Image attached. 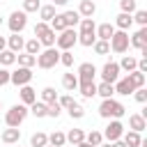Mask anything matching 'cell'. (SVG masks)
<instances>
[{
  "mask_svg": "<svg viewBox=\"0 0 147 147\" xmlns=\"http://www.w3.org/2000/svg\"><path fill=\"white\" fill-rule=\"evenodd\" d=\"M124 113H126V108L117 99H101V103H99V115L103 119H119V117H124Z\"/></svg>",
  "mask_w": 147,
  "mask_h": 147,
  "instance_id": "obj_1",
  "label": "cell"
},
{
  "mask_svg": "<svg viewBox=\"0 0 147 147\" xmlns=\"http://www.w3.org/2000/svg\"><path fill=\"white\" fill-rule=\"evenodd\" d=\"M28 106H23V103H14L7 113H5V124L7 126H11V129H18L23 122H25V117H28Z\"/></svg>",
  "mask_w": 147,
  "mask_h": 147,
  "instance_id": "obj_2",
  "label": "cell"
},
{
  "mask_svg": "<svg viewBox=\"0 0 147 147\" xmlns=\"http://www.w3.org/2000/svg\"><path fill=\"white\" fill-rule=\"evenodd\" d=\"M76 44H78V32H76V28L62 30V32L57 34V39H55V48H57V51H71Z\"/></svg>",
  "mask_w": 147,
  "mask_h": 147,
  "instance_id": "obj_3",
  "label": "cell"
},
{
  "mask_svg": "<svg viewBox=\"0 0 147 147\" xmlns=\"http://www.w3.org/2000/svg\"><path fill=\"white\" fill-rule=\"evenodd\" d=\"M55 64H60V51L53 48H41V53L37 55V67L39 69H53Z\"/></svg>",
  "mask_w": 147,
  "mask_h": 147,
  "instance_id": "obj_4",
  "label": "cell"
},
{
  "mask_svg": "<svg viewBox=\"0 0 147 147\" xmlns=\"http://www.w3.org/2000/svg\"><path fill=\"white\" fill-rule=\"evenodd\" d=\"M108 44H110V51H113V53L124 55V53L131 48V46H129V32H124V30H115Z\"/></svg>",
  "mask_w": 147,
  "mask_h": 147,
  "instance_id": "obj_5",
  "label": "cell"
},
{
  "mask_svg": "<svg viewBox=\"0 0 147 147\" xmlns=\"http://www.w3.org/2000/svg\"><path fill=\"white\" fill-rule=\"evenodd\" d=\"M7 25H9L11 34H21V32L25 30V25H28V14H25L23 9L11 11V14H9V18H7Z\"/></svg>",
  "mask_w": 147,
  "mask_h": 147,
  "instance_id": "obj_6",
  "label": "cell"
},
{
  "mask_svg": "<svg viewBox=\"0 0 147 147\" xmlns=\"http://www.w3.org/2000/svg\"><path fill=\"white\" fill-rule=\"evenodd\" d=\"M99 69L92 64V62H80L78 69H76V76H78V83H94Z\"/></svg>",
  "mask_w": 147,
  "mask_h": 147,
  "instance_id": "obj_7",
  "label": "cell"
},
{
  "mask_svg": "<svg viewBox=\"0 0 147 147\" xmlns=\"http://www.w3.org/2000/svg\"><path fill=\"white\" fill-rule=\"evenodd\" d=\"M32 69H25V67H18V69H14L11 74H9V83L11 85H16V87H23V85H30V80H32Z\"/></svg>",
  "mask_w": 147,
  "mask_h": 147,
  "instance_id": "obj_8",
  "label": "cell"
},
{
  "mask_svg": "<svg viewBox=\"0 0 147 147\" xmlns=\"http://www.w3.org/2000/svg\"><path fill=\"white\" fill-rule=\"evenodd\" d=\"M99 74H101V80H103V83H113V85H115V83L119 80V74H122V71H119V64L110 60V62H106V64L101 67Z\"/></svg>",
  "mask_w": 147,
  "mask_h": 147,
  "instance_id": "obj_9",
  "label": "cell"
},
{
  "mask_svg": "<svg viewBox=\"0 0 147 147\" xmlns=\"http://www.w3.org/2000/svg\"><path fill=\"white\" fill-rule=\"evenodd\" d=\"M122 136H124V124H122L119 119H110V122H108V126L103 129V140L115 142V140H119Z\"/></svg>",
  "mask_w": 147,
  "mask_h": 147,
  "instance_id": "obj_10",
  "label": "cell"
},
{
  "mask_svg": "<svg viewBox=\"0 0 147 147\" xmlns=\"http://www.w3.org/2000/svg\"><path fill=\"white\" fill-rule=\"evenodd\" d=\"M129 46L131 48H145L147 46V28H140V30H136L133 34H129Z\"/></svg>",
  "mask_w": 147,
  "mask_h": 147,
  "instance_id": "obj_11",
  "label": "cell"
},
{
  "mask_svg": "<svg viewBox=\"0 0 147 147\" xmlns=\"http://www.w3.org/2000/svg\"><path fill=\"white\" fill-rule=\"evenodd\" d=\"M78 16L80 18H92L94 14H96V2H92V0H80V5H78Z\"/></svg>",
  "mask_w": 147,
  "mask_h": 147,
  "instance_id": "obj_12",
  "label": "cell"
},
{
  "mask_svg": "<svg viewBox=\"0 0 147 147\" xmlns=\"http://www.w3.org/2000/svg\"><path fill=\"white\" fill-rule=\"evenodd\" d=\"M115 30H124V32H129L131 30V25H133V16L131 14H124V11H119L117 16H115Z\"/></svg>",
  "mask_w": 147,
  "mask_h": 147,
  "instance_id": "obj_13",
  "label": "cell"
},
{
  "mask_svg": "<svg viewBox=\"0 0 147 147\" xmlns=\"http://www.w3.org/2000/svg\"><path fill=\"white\" fill-rule=\"evenodd\" d=\"M129 129L136 131V133H142V131L147 129V119H145L140 113H133V115H129Z\"/></svg>",
  "mask_w": 147,
  "mask_h": 147,
  "instance_id": "obj_14",
  "label": "cell"
},
{
  "mask_svg": "<svg viewBox=\"0 0 147 147\" xmlns=\"http://www.w3.org/2000/svg\"><path fill=\"white\" fill-rule=\"evenodd\" d=\"M113 32H115V25H113V23H101V25H96V30H94L96 39H101V41H110Z\"/></svg>",
  "mask_w": 147,
  "mask_h": 147,
  "instance_id": "obj_15",
  "label": "cell"
},
{
  "mask_svg": "<svg viewBox=\"0 0 147 147\" xmlns=\"http://www.w3.org/2000/svg\"><path fill=\"white\" fill-rule=\"evenodd\" d=\"M23 46H25V39L21 37V34H9L7 37V48L11 51V53H23Z\"/></svg>",
  "mask_w": 147,
  "mask_h": 147,
  "instance_id": "obj_16",
  "label": "cell"
},
{
  "mask_svg": "<svg viewBox=\"0 0 147 147\" xmlns=\"http://www.w3.org/2000/svg\"><path fill=\"white\" fill-rule=\"evenodd\" d=\"M18 96H21V103H23V106H30V103H34V101H37V92H34L30 85L18 87Z\"/></svg>",
  "mask_w": 147,
  "mask_h": 147,
  "instance_id": "obj_17",
  "label": "cell"
},
{
  "mask_svg": "<svg viewBox=\"0 0 147 147\" xmlns=\"http://www.w3.org/2000/svg\"><path fill=\"white\" fill-rule=\"evenodd\" d=\"M2 142L5 145H18V140H21V129H11V126H7L5 131H2Z\"/></svg>",
  "mask_w": 147,
  "mask_h": 147,
  "instance_id": "obj_18",
  "label": "cell"
},
{
  "mask_svg": "<svg viewBox=\"0 0 147 147\" xmlns=\"http://www.w3.org/2000/svg\"><path fill=\"white\" fill-rule=\"evenodd\" d=\"M62 87H64L67 92H76V90H78V76L71 74V71L62 74Z\"/></svg>",
  "mask_w": 147,
  "mask_h": 147,
  "instance_id": "obj_19",
  "label": "cell"
},
{
  "mask_svg": "<svg viewBox=\"0 0 147 147\" xmlns=\"http://www.w3.org/2000/svg\"><path fill=\"white\" fill-rule=\"evenodd\" d=\"M136 90H133V85L129 83V78L124 76V78H119L117 83H115V94H122V96H129V94H133Z\"/></svg>",
  "mask_w": 147,
  "mask_h": 147,
  "instance_id": "obj_20",
  "label": "cell"
},
{
  "mask_svg": "<svg viewBox=\"0 0 147 147\" xmlns=\"http://www.w3.org/2000/svg\"><path fill=\"white\" fill-rule=\"evenodd\" d=\"M117 64H119V71L131 74V71H136V67H138V57H133V55H124Z\"/></svg>",
  "mask_w": 147,
  "mask_h": 147,
  "instance_id": "obj_21",
  "label": "cell"
},
{
  "mask_svg": "<svg viewBox=\"0 0 147 147\" xmlns=\"http://www.w3.org/2000/svg\"><path fill=\"white\" fill-rule=\"evenodd\" d=\"M122 140H124V145H126V147H140V145H142V136H140V133H136V131H124Z\"/></svg>",
  "mask_w": 147,
  "mask_h": 147,
  "instance_id": "obj_22",
  "label": "cell"
},
{
  "mask_svg": "<svg viewBox=\"0 0 147 147\" xmlns=\"http://www.w3.org/2000/svg\"><path fill=\"white\" fill-rule=\"evenodd\" d=\"M94 30H96V23H94V18H80V23H78V34H94Z\"/></svg>",
  "mask_w": 147,
  "mask_h": 147,
  "instance_id": "obj_23",
  "label": "cell"
},
{
  "mask_svg": "<svg viewBox=\"0 0 147 147\" xmlns=\"http://www.w3.org/2000/svg\"><path fill=\"white\" fill-rule=\"evenodd\" d=\"M126 78H129V83L133 85V90H140V87H145V83H147V76L140 74V71H131V74H126Z\"/></svg>",
  "mask_w": 147,
  "mask_h": 147,
  "instance_id": "obj_24",
  "label": "cell"
},
{
  "mask_svg": "<svg viewBox=\"0 0 147 147\" xmlns=\"http://www.w3.org/2000/svg\"><path fill=\"white\" fill-rule=\"evenodd\" d=\"M96 94H99L101 99H113V96H115V85H113V83H103V80H101V83L96 85Z\"/></svg>",
  "mask_w": 147,
  "mask_h": 147,
  "instance_id": "obj_25",
  "label": "cell"
},
{
  "mask_svg": "<svg viewBox=\"0 0 147 147\" xmlns=\"http://www.w3.org/2000/svg\"><path fill=\"white\" fill-rule=\"evenodd\" d=\"M67 136V142L71 145V147H76V145H80L83 140H85V131L83 129H71L69 133H64Z\"/></svg>",
  "mask_w": 147,
  "mask_h": 147,
  "instance_id": "obj_26",
  "label": "cell"
},
{
  "mask_svg": "<svg viewBox=\"0 0 147 147\" xmlns=\"http://www.w3.org/2000/svg\"><path fill=\"white\" fill-rule=\"evenodd\" d=\"M55 7L53 5H41L39 7V21H44V23H51L53 18H55Z\"/></svg>",
  "mask_w": 147,
  "mask_h": 147,
  "instance_id": "obj_27",
  "label": "cell"
},
{
  "mask_svg": "<svg viewBox=\"0 0 147 147\" xmlns=\"http://www.w3.org/2000/svg\"><path fill=\"white\" fill-rule=\"evenodd\" d=\"M55 39H57V34H55V32L48 28V30H46V32H44V34H41L37 41L41 44V48H53V46H55Z\"/></svg>",
  "mask_w": 147,
  "mask_h": 147,
  "instance_id": "obj_28",
  "label": "cell"
},
{
  "mask_svg": "<svg viewBox=\"0 0 147 147\" xmlns=\"http://www.w3.org/2000/svg\"><path fill=\"white\" fill-rule=\"evenodd\" d=\"M78 92L83 99H92L96 96V83H78Z\"/></svg>",
  "mask_w": 147,
  "mask_h": 147,
  "instance_id": "obj_29",
  "label": "cell"
},
{
  "mask_svg": "<svg viewBox=\"0 0 147 147\" xmlns=\"http://www.w3.org/2000/svg\"><path fill=\"white\" fill-rule=\"evenodd\" d=\"M62 18H64V25H67V28H76V25L80 23V16H78V11H74V9H67V11H62Z\"/></svg>",
  "mask_w": 147,
  "mask_h": 147,
  "instance_id": "obj_30",
  "label": "cell"
},
{
  "mask_svg": "<svg viewBox=\"0 0 147 147\" xmlns=\"http://www.w3.org/2000/svg\"><path fill=\"white\" fill-rule=\"evenodd\" d=\"M16 62H18V67L32 69V67L37 64V57H34V55H30V53H18V55H16Z\"/></svg>",
  "mask_w": 147,
  "mask_h": 147,
  "instance_id": "obj_31",
  "label": "cell"
},
{
  "mask_svg": "<svg viewBox=\"0 0 147 147\" xmlns=\"http://www.w3.org/2000/svg\"><path fill=\"white\" fill-rule=\"evenodd\" d=\"M23 53H30V55H34V57H37V55L41 53V44H39V41L34 39V37H32V39H25V46H23Z\"/></svg>",
  "mask_w": 147,
  "mask_h": 147,
  "instance_id": "obj_32",
  "label": "cell"
},
{
  "mask_svg": "<svg viewBox=\"0 0 147 147\" xmlns=\"http://www.w3.org/2000/svg\"><path fill=\"white\" fill-rule=\"evenodd\" d=\"M85 142H87V145H92V147H99V145L103 142V133H101V131H96V129H92L90 133H85Z\"/></svg>",
  "mask_w": 147,
  "mask_h": 147,
  "instance_id": "obj_33",
  "label": "cell"
},
{
  "mask_svg": "<svg viewBox=\"0 0 147 147\" xmlns=\"http://www.w3.org/2000/svg\"><path fill=\"white\" fill-rule=\"evenodd\" d=\"M67 113H69V117H71V119H83V117H85V108H83L78 101H74V103L67 108Z\"/></svg>",
  "mask_w": 147,
  "mask_h": 147,
  "instance_id": "obj_34",
  "label": "cell"
},
{
  "mask_svg": "<svg viewBox=\"0 0 147 147\" xmlns=\"http://www.w3.org/2000/svg\"><path fill=\"white\" fill-rule=\"evenodd\" d=\"M48 145H53V147H64V145H67V136H64L62 131H53V133L48 136Z\"/></svg>",
  "mask_w": 147,
  "mask_h": 147,
  "instance_id": "obj_35",
  "label": "cell"
},
{
  "mask_svg": "<svg viewBox=\"0 0 147 147\" xmlns=\"http://www.w3.org/2000/svg\"><path fill=\"white\" fill-rule=\"evenodd\" d=\"M39 101H44L46 106H48V103H53V101H57V92H55V87H51V85H48V87H44V90H41V99H39Z\"/></svg>",
  "mask_w": 147,
  "mask_h": 147,
  "instance_id": "obj_36",
  "label": "cell"
},
{
  "mask_svg": "<svg viewBox=\"0 0 147 147\" xmlns=\"http://www.w3.org/2000/svg\"><path fill=\"white\" fill-rule=\"evenodd\" d=\"M28 110H30L34 117H39V119H41V117H46V103H44V101H34V103H30V106H28Z\"/></svg>",
  "mask_w": 147,
  "mask_h": 147,
  "instance_id": "obj_37",
  "label": "cell"
},
{
  "mask_svg": "<svg viewBox=\"0 0 147 147\" xmlns=\"http://www.w3.org/2000/svg\"><path fill=\"white\" fill-rule=\"evenodd\" d=\"M46 145H48V136H46V133H41V131L32 133V138H30V147H46Z\"/></svg>",
  "mask_w": 147,
  "mask_h": 147,
  "instance_id": "obj_38",
  "label": "cell"
},
{
  "mask_svg": "<svg viewBox=\"0 0 147 147\" xmlns=\"http://www.w3.org/2000/svg\"><path fill=\"white\" fill-rule=\"evenodd\" d=\"M11 64H16V53H11L9 48H5L0 53V67H11Z\"/></svg>",
  "mask_w": 147,
  "mask_h": 147,
  "instance_id": "obj_39",
  "label": "cell"
},
{
  "mask_svg": "<svg viewBox=\"0 0 147 147\" xmlns=\"http://www.w3.org/2000/svg\"><path fill=\"white\" fill-rule=\"evenodd\" d=\"M48 25H51V30H53L55 34H60L62 30H67V25H64V18H62V14H55V18H53V21H51Z\"/></svg>",
  "mask_w": 147,
  "mask_h": 147,
  "instance_id": "obj_40",
  "label": "cell"
},
{
  "mask_svg": "<svg viewBox=\"0 0 147 147\" xmlns=\"http://www.w3.org/2000/svg\"><path fill=\"white\" fill-rule=\"evenodd\" d=\"M131 16H133V23H138L140 28H147V11L145 9H136Z\"/></svg>",
  "mask_w": 147,
  "mask_h": 147,
  "instance_id": "obj_41",
  "label": "cell"
},
{
  "mask_svg": "<svg viewBox=\"0 0 147 147\" xmlns=\"http://www.w3.org/2000/svg\"><path fill=\"white\" fill-rule=\"evenodd\" d=\"M92 48H94L96 55H108V53H110V44H108V41H101V39H96Z\"/></svg>",
  "mask_w": 147,
  "mask_h": 147,
  "instance_id": "obj_42",
  "label": "cell"
},
{
  "mask_svg": "<svg viewBox=\"0 0 147 147\" xmlns=\"http://www.w3.org/2000/svg\"><path fill=\"white\" fill-rule=\"evenodd\" d=\"M39 7H41V0H23V11H25V14L39 11Z\"/></svg>",
  "mask_w": 147,
  "mask_h": 147,
  "instance_id": "obj_43",
  "label": "cell"
},
{
  "mask_svg": "<svg viewBox=\"0 0 147 147\" xmlns=\"http://www.w3.org/2000/svg\"><path fill=\"white\" fill-rule=\"evenodd\" d=\"M138 9V2L136 0H119V11H124V14H133Z\"/></svg>",
  "mask_w": 147,
  "mask_h": 147,
  "instance_id": "obj_44",
  "label": "cell"
},
{
  "mask_svg": "<svg viewBox=\"0 0 147 147\" xmlns=\"http://www.w3.org/2000/svg\"><path fill=\"white\" fill-rule=\"evenodd\" d=\"M60 64H64L67 69L74 67V53L71 51H60Z\"/></svg>",
  "mask_w": 147,
  "mask_h": 147,
  "instance_id": "obj_45",
  "label": "cell"
},
{
  "mask_svg": "<svg viewBox=\"0 0 147 147\" xmlns=\"http://www.w3.org/2000/svg\"><path fill=\"white\" fill-rule=\"evenodd\" d=\"M94 41H96V34H78V44L85 46V48L94 46Z\"/></svg>",
  "mask_w": 147,
  "mask_h": 147,
  "instance_id": "obj_46",
  "label": "cell"
},
{
  "mask_svg": "<svg viewBox=\"0 0 147 147\" xmlns=\"http://www.w3.org/2000/svg\"><path fill=\"white\" fill-rule=\"evenodd\" d=\"M60 113H62V108H60L57 101H53V103L46 106V117H60Z\"/></svg>",
  "mask_w": 147,
  "mask_h": 147,
  "instance_id": "obj_47",
  "label": "cell"
},
{
  "mask_svg": "<svg viewBox=\"0 0 147 147\" xmlns=\"http://www.w3.org/2000/svg\"><path fill=\"white\" fill-rule=\"evenodd\" d=\"M74 101H76V99H74L71 94H62V96H57V103H60V108H62V110H67Z\"/></svg>",
  "mask_w": 147,
  "mask_h": 147,
  "instance_id": "obj_48",
  "label": "cell"
},
{
  "mask_svg": "<svg viewBox=\"0 0 147 147\" xmlns=\"http://www.w3.org/2000/svg\"><path fill=\"white\" fill-rule=\"evenodd\" d=\"M48 28H51L48 23H44V21H37V25H34V39H39V37H41V34H44Z\"/></svg>",
  "mask_w": 147,
  "mask_h": 147,
  "instance_id": "obj_49",
  "label": "cell"
},
{
  "mask_svg": "<svg viewBox=\"0 0 147 147\" xmlns=\"http://www.w3.org/2000/svg\"><path fill=\"white\" fill-rule=\"evenodd\" d=\"M133 96H136V101H138V103H147V90H145V87L136 90V92H133Z\"/></svg>",
  "mask_w": 147,
  "mask_h": 147,
  "instance_id": "obj_50",
  "label": "cell"
},
{
  "mask_svg": "<svg viewBox=\"0 0 147 147\" xmlns=\"http://www.w3.org/2000/svg\"><path fill=\"white\" fill-rule=\"evenodd\" d=\"M9 74H11V71H9L7 67H0V87H5V85L9 83Z\"/></svg>",
  "mask_w": 147,
  "mask_h": 147,
  "instance_id": "obj_51",
  "label": "cell"
},
{
  "mask_svg": "<svg viewBox=\"0 0 147 147\" xmlns=\"http://www.w3.org/2000/svg\"><path fill=\"white\" fill-rule=\"evenodd\" d=\"M5 48H7V37H2V34H0V53H2Z\"/></svg>",
  "mask_w": 147,
  "mask_h": 147,
  "instance_id": "obj_52",
  "label": "cell"
},
{
  "mask_svg": "<svg viewBox=\"0 0 147 147\" xmlns=\"http://www.w3.org/2000/svg\"><path fill=\"white\" fill-rule=\"evenodd\" d=\"M67 2H69V0H53V2H51V5H53V7H64V5H67Z\"/></svg>",
  "mask_w": 147,
  "mask_h": 147,
  "instance_id": "obj_53",
  "label": "cell"
},
{
  "mask_svg": "<svg viewBox=\"0 0 147 147\" xmlns=\"http://www.w3.org/2000/svg\"><path fill=\"white\" fill-rule=\"evenodd\" d=\"M110 147H126V145H124V140L119 138V140H115V142H110Z\"/></svg>",
  "mask_w": 147,
  "mask_h": 147,
  "instance_id": "obj_54",
  "label": "cell"
},
{
  "mask_svg": "<svg viewBox=\"0 0 147 147\" xmlns=\"http://www.w3.org/2000/svg\"><path fill=\"white\" fill-rule=\"evenodd\" d=\"M76 147H92V145H87V142L83 140V142H80V145H76Z\"/></svg>",
  "mask_w": 147,
  "mask_h": 147,
  "instance_id": "obj_55",
  "label": "cell"
},
{
  "mask_svg": "<svg viewBox=\"0 0 147 147\" xmlns=\"http://www.w3.org/2000/svg\"><path fill=\"white\" fill-rule=\"evenodd\" d=\"M99 147H110V142H101V145H99Z\"/></svg>",
  "mask_w": 147,
  "mask_h": 147,
  "instance_id": "obj_56",
  "label": "cell"
},
{
  "mask_svg": "<svg viewBox=\"0 0 147 147\" xmlns=\"http://www.w3.org/2000/svg\"><path fill=\"white\" fill-rule=\"evenodd\" d=\"M0 28H2V16H0Z\"/></svg>",
  "mask_w": 147,
  "mask_h": 147,
  "instance_id": "obj_57",
  "label": "cell"
},
{
  "mask_svg": "<svg viewBox=\"0 0 147 147\" xmlns=\"http://www.w3.org/2000/svg\"><path fill=\"white\" fill-rule=\"evenodd\" d=\"M0 110H2V101H0Z\"/></svg>",
  "mask_w": 147,
  "mask_h": 147,
  "instance_id": "obj_58",
  "label": "cell"
},
{
  "mask_svg": "<svg viewBox=\"0 0 147 147\" xmlns=\"http://www.w3.org/2000/svg\"><path fill=\"white\" fill-rule=\"evenodd\" d=\"M46 147H53V145H46Z\"/></svg>",
  "mask_w": 147,
  "mask_h": 147,
  "instance_id": "obj_59",
  "label": "cell"
},
{
  "mask_svg": "<svg viewBox=\"0 0 147 147\" xmlns=\"http://www.w3.org/2000/svg\"><path fill=\"white\" fill-rule=\"evenodd\" d=\"M92 2H96V0H92Z\"/></svg>",
  "mask_w": 147,
  "mask_h": 147,
  "instance_id": "obj_60",
  "label": "cell"
},
{
  "mask_svg": "<svg viewBox=\"0 0 147 147\" xmlns=\"http://www.w3.org/2000/svg\"><path fill=\"white\" fill-rule=\"evenodd\" d=\"M0 2H2V0H0Z\"/></svg>",
  "mask_w": 147,
  "mask_h": 147,
  "instance_id": "obj_61",
  "label": "cell"
},
{
  "mask_svg": "<svg viewBox=\"0 0 147 147\" xmlns=\"http://www.w3.org/2000/svg\"><path fill=\"white\" fill-rule=\"evenodd\" d=\"M18 147H21V145H18Z\"/></svg>",
  "mask_w": 147,
  "mask_h": 147,
  "instance_id": "obj_62",
  "label": "cell"
},
{
  "mask_svg": "<svg viewBox=\"0 0 147 147\" xmlns=\"http://www.w3.org/2000/svg\"><path fill=\"white\" fill-rule=\"evenodd\" d=\"M64 147H67V145H64Z\"/></svg>",
  "mask_w": 147,
  "mask_h": 147,
  "instance_id": "obj_63",
  "label": "cell"
}]
</instances>
